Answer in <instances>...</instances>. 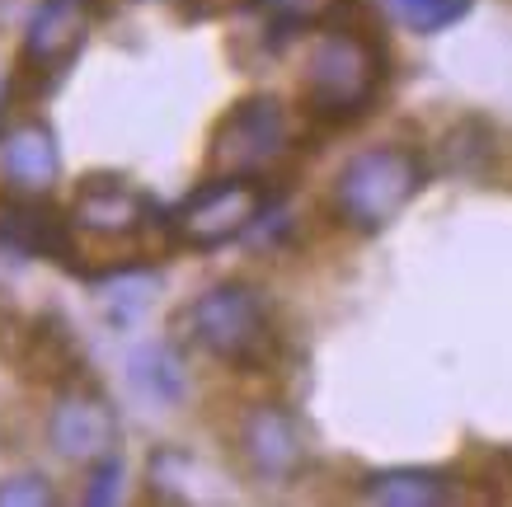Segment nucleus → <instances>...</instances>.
Instances as JSON below:
<instances>
[{
  "instance_id": "0eeeda50",
  "label": "nucleus",
  "mask_w": 512,
  "mask_h": 507,
  "mask_svg": "<svg viewBox=\"0 0 512 507\" xmlns=\"http://www.w3.org/2000/svg\"><path fill=\"white\" fill-rule=\"evenodd\" d=\"M0 254L10 259H57L71 268V212H62L47 193L0 188Z\"/></svg>"
},
{
  "instance_id": "2eb2a0df",
  "label": "nucleus",
  "mask_w": 512,
  "mask_h": 507,
  "mask_svg": "<svg viewBox=\"0 0 512 507\" xmlns=\"http://www.w3.org/2000/svg\"><path fill=\"white\" fill-rule=\"evenodd\" d=\"M386 5L395 10V19L409 24L414 33H442V29H451V24H461L475 0H386Z\"/></svg>"
},
{
  "instance_id": "f3484780",
  "label": "nucleus",
  "mask_w": 512,
  "mask_h": 507,
  "mask_svg": "<svg viewBox=\"0 0 512 507\" xmlns=\"http://www.w3.org/2000/svg\"><path fill=\"white\" fill-rule=\"evenodd\" d=\"M118 479H123V461L109 456V461L90 465V489H85V503H113L118 498Z\"/></svg>"
},
{
  "instance_id": "f8f14e48",
  "label": "nucleus",
  "mask_w": 512,
  "mask_h": 507,
  "mask_svg": "<svg viewBox=\"0 0 512 507\" xmlns=\"http://www.w3.org/2000/svg\"><path fill=\"white\" fill-rule=\"evenodd\" d=\"M367 503L386 507H437L451 503V484L442 470H419V465H400V470H381L362 484Z\"/></svg>"
},
{
  "instance_id": "f03ea898",
  "label": "nucleus",
  "mask_w": 512,
  "mask_h": 507,
  "mask_svg": "<svg viewBox=\"0 0 512 507\" xmlns=\"http://www.w3.org/2000/svg\"><path fill=\"white\" fill-rule=\"evenodd\" d=\"M179 334L231 367H259L273 348V324H268L264 296L245 282H217L202 296H193L179 315Z\"/></svg>"
},
{
  "instance_id": "9d476101",
  "label": "nucleus",
  "mask_w": 512,
  "mask_h": 507,
  "mask_svg": "<svg viewBox=\"0 0 512 507\" xmlns=\"http://www.w3.org/2000/svg\"><path fill=\"white\" fill-rule=\"evenodd\" d=\"M245 456L254 465L259 479H292L306 461V446H301V432H296L292 414L278 409V404H259L254 414L245 418Z\"/></svg>"
},
{
  "instance_id": "a211bd4d",
  "label": "nucleus",
  "mask_w": 512,
  "mask_h": 507,
  "mask_svg": "<svg viewBox=\"0 0 512 507\" xmlns=\"http://www.w3.org/2000/svg\"><path fill=\"white\" fill-rule=\"evenodd\" d=\"M0 123H5V85H0Z\"/></svg>"
},
{
  "instance_id": "20e7f679",
  "label": "nucleus",
  "mask_w": 512,
  "mask_h": 507,
  "mask_svg": "<svg viewBox=\"0 0 512 507\" xmlns=\"http://www.w3.org/2000/svg\"><path fill=\"white\" fill-rule=\"evenodd\" d=\"M146 235H174L170 216L156 202L123 179H85L71 202V240H76L71 273L85 245H127L137 259H146Z\"/></svg>"
},
{
  "instance_id": "4468645a",
  "label": "nucleus",
  "mask_w": 512,
  "mask_h": 507,
  "mask_svg": "<svg viewBox=\"0 0 512 507\" xmlns=\"http://www.w3.org/2000/svg\"><path fill=\"white\" fill-rule=\"evenodd\" d=\"M264 19L273 29L292 33V29H320V24H334V19L353 5V0H254Z\"/></svg>"
},
{
  "instance_id": "39448f33",
  "label": "nucleus",
  "mask_w": 512,
  "mask_h": 507,
  "mask_svg": "<svg viewBox=\"0 0 512 507\" xmlns=\"http://www.w3.org/2000/svg\"><path fill=\"white\" fill-rule=\"evenodd\" d=\"M292 141L287 108L273 94H249L221 113V123L207 137V169L212 174H264Z\"/></svg>"
},
{
  "instance_id": "dca6fc26",
  "label": "nucleus",
  "mask_w": 512,
  "mask_h": 507,
  "mask_svg": "<svg viewBox=\"0 0 512 507\" xmlns=\"http://www.w3.org/2000/svg\"><path fill=\"white\" fill-rule=\"evenodd\" d=\"M0 503H29V507H52L57 489L43 475H10L0 479Z\"/></svg>"
},
{
  "instance_id": "ddd939ff",
  "label": "nucleus",
  "mask_w": 512,
  "mask_h": 507,
  "mask_svg": "<svg viewBox=\"0 0 512 507\" xmlns=\"http://www.w3.org/2000/svg\"><path fill=\"white\" fill-rule=\"evenodd\" d=\"M127 371H132V385H137L146 400H156V404H179L184 400V367H179V357H174L165 343H146V348H137L132 362H127Z\"/></svg>"
},
{
  "instance_id": "f257e3e1",
  "label": "nucleus",
  "mask_w": 512,
  "mask_h": 507,
  "mask_svg": "<svg viewBox=\"0 0 512 507\" xmlns=\"http://www.w3.org/2000/svg\"><path fill=\"white\" fill-rule=\"evenodd\" d=\"M423 160L409 146H367L348 155L334 179V212L362 235L386 231L390 221L419 198Z\"/></svg>"
},
{
  "instance_id": "1a4fd4ad",
  "label": "nucleus",
  "mask_w": 512,
  "mask_h": 507,
  "mask_svg": "<svg viewBox=\"0 0 512 507\" xmlns=\"http://www.w3.org/2000/svg\"><path fill=\"white\" fill-rule=\"evenodd\" d=\"M47 442L62 461L76 465H94L118 456V442H123V428H118V409H113L99 390L90 385H76L57 395L52 414H47Z\"/></svg>"
},
{
  "instance_id": "9b49d317",
  "label": "nucleus",
  "mask_w": 512,
  "mask_h": 507,
  "mask_svg": "<svg viewBox=\"0 0 512 507\" xmlns=\"http://www.w3.org/2000/svg\"><path fill=\"white\" fill-rule=\"evenodd\" d=\"M0 174L10 188H29V193H52L57 174H62V151L47 123H19L0 137Z\"/></svg>"
},
{
  "instance_id": "423d86ee",
  "label": "nucleus",
  "mask_w": 512,
  "mask_h": 507,
  "mask_svg": "<svg viewBox=\"0 0 512 507\" xmlns=\"http://www.w3.org/2000/svg\"><path fill=\"white\" fill-rule=\"evenodd\" d=\"M264 216V184L245 174H212L170 212V231L188 249H221Z\"/></svg>"
},
{
  "instance_id": "6e6552de",
  "label": "nucleus",
  "mask_w": 512,
  "mask_h": 507,
  "mask_svg": "<svg viewBox=\"0 0 512 507\" xmlns=\"http://www.w3.org/2000/svg\"><path fill=\"white\" fill-rule=\"evenodd\" d=\"M85 33H90V0H38L19 47V76L33 80L38 90L52 85L80 57Z\"/></svg>"
},
{
  "instance_id": "7ed1b4c3",
  "label": "nucleus",
  "mask_w": 512,
  "mask_h": 507,
  "mask_svg": "<svg viewBox=\"0 0 512 507\" xmlns=\"http://www.w3.org/2000/svg\"><path fill=\"white\" fill-rule=\"evenodd\" d=\"M381 80H386V57L376 38L357 29H329L320 33L306 62V104L329 123H343L372 104Z\"/></svg>"
}]
</instances>
